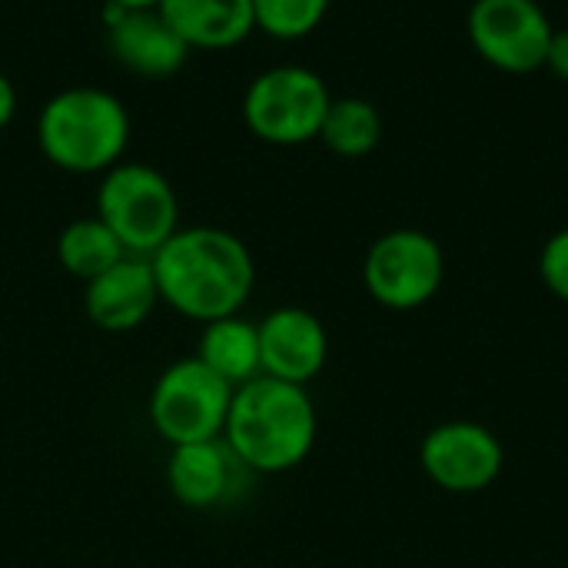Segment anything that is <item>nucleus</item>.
I'll return each instance as SVG.
<instances>
[{
  "instance_id": "18",
  "label": "nucleus",
  "mask_w": 568,
  "mask_h": 568,
  "mask_svg": "<svg viewBox=\"0 0 568 568\" xmlns=\"http://www.w3.org/2000/svg\"><path fill=\"white\" fill-rule=\"evenodd\" d=\"M329 13V0H253L256 30L273 40H303Z\"/></svg>"
},
{
  "instance_id": "16",
  "label": "nucleus",
  "mask_w": 568,
  "mask_h": 568,
  "mask_svg": "<svg viewBox=\"0 0 568 568\" xmlns=\"http://www.w3.org/2000/svg\"><path fill=\"white\" fill-rule=\"evenodd\" d=\"M123 256H130L123 250V243L116 240V233L93 213V216H80L73 223L63 226L60 240H57V260L60 266L80 280L90 283L100 273H106L110 266H116Z\"/></svg>"
},
{
  "instance_id": "12",
  "label": "nucleus",
  "mask_w": 568,
  "mask_h": 568,
  "mask_svg": "<svg viewBox=\"0 0 568 568\" xmlns=\"http://www.w3.org/2000/svg\"><path fill=\"white\" fill-rule=\"evenodd\" d=\"M260 329V376L306 386L329 359V336L320 316L303 306H280L256 323Z\"/></svg>"
},
{
  "instance_id": "5",
  "label": "nucleus",
  "mask_w": 568,
  "mask_h": 568,
  "mask_svg": "<svg viewBox=\"0 0 568 568\" xmlns=\"http://www.w3.org/2000/svg\"><path fill=\"white\" fill-rule=\"evenodd\" d=\"M326 80L300 63H280L253 77L243 93L246 130L273 146H300L320 140L323 116L329 110Z\"/></svg>"
},
{
  "instance_id": "19",
  "label": "nucleus",
  "mask_w": 568,
  "mask_h": 568,
  "mask_svg": "<svg viewBox=\"0 0 568 568\" xmlns=\"http://www.w3.org/2000/svg\"><path fill=\"white\" fill-rule=\"evenodd\" d=\"M539 276L552 296L568 303V226L546 240L539 256Z\"/></svg>"
},
{
  "instance_id": "2",
  "label": "nucleus",
  "mask_w": 568,
  "mask_h": 568,
  "mask_svg": "<svg viewBox=\"0 0 568 568\" xmlns=\"http://www.w3.org/2000/svg\"><path fill=\"white\" fill-rule=\"evenodd\" d=\"M320 416L306 386L256 376L233 389L223 443L253 476H280L306 463Z\"/></svg>"
},
{
  "instance_id": "11",
  "label": "nucleus",
  "mask_w": 568,
  "mask_h": 568,
  "mask_svg": "<svg viewBox=\"0 0 568 568\" xmlns=\"http://www.w3.org/2000/svg\"><path fill=\"white\" fill-rule=\"evenodd\" d=\"M106 50L110 57L143 80H170L183 70L190 47L170 27V20L153 10H116L103 3Z\"/></svg>"
},
{
  "instance_id": "14",
  "label": "nucleus",
  "mask_w": 568,
  "mask_h": 568,
  "mask_svg": "<svg viewBox=\"0 0 568 568\" xmlns=\"http://www.w3.org/2000/svg\"><path fill=\"white\" fill-rule=\"evenodd\" d=\"M160 13L190 50H230L253 30V0H160Z\"/></svg>"
},
{
  "instance_id": "7",
  "label": "nucleus",
  "mask_w": 568,
  "mask_h": 568,
  "mask_svg": "<svg viewBox=\"0 0 568 568\" xmlns=\"http://www.w3.org/2000/svg\"><path fill=\"white\" fill-rule=\"evenodd\" d=\"M446 276V256L443 246L413 226L403 230H389L383 233L363 263V283L366 293L396 313H409L426 306Z\"/></svg>"
},
{
  "instance_id": "10",
  "label": "nucleus",
  "mask_w": 568,
  "mask_h": 568,
  "mask_svg": "<svg viewBox=\"0 0 568 568\" xmlns=\"http://www.w3.org/2000/svg\"><path fill=\"white\" fill-rule=\"evenodd\" d=\"M253 473L240 463V456L223 443V436L190 446H173L166 459V486L173 499L186 509H223L240 503Z\"/></svg>"
},
{
  "instance_id": "15",
  "label": "nucleus",
  "mask_w": 568,
  "mask_h": 568,
  "mask_svg": "<svg viewBox=\"0 0 568 568\" xmlns=\"http://www.w3.org/2000/svg\"><path fill=\"white\" fill-rule=\"evenodd\" d=\"M196 359L233 389L260 376V329L246 316H223L203 326Z\"/></svg>"
},
{
  "instance_id": "9",
  "label": "nucleus",
  "mask_w": 568,
  "mask_h": 568,
  "mask_svg": "<svg viewBox=\"0 0 568 568\" xmlns=\"http://www.w3.org/2000/svg\"><path fill=\"white\" fill-rule=\"evenodd\" d=\"M423 473L446 493L473 496L489 489L506 463L503 443L483 423L456 419L426 433L419 446Z\"/></svg>"
},
{
  "instance_id": "6",
  "label": "nucleus",
  "mask_w": 568,
  "mask_h": 568,
  "mask_svg": "<svg viewBox=\"0 0 568 568\" xmlns=\"http://www.w3.org/2000/svg\"><path fill=\"white\" fill-rule=\"evenodd\" d=\"M233 386L196 356L170 363L150 389L146 416L153 433L173 446L206 443L223 436Z\"/></svg>"
},
{
  "instance_id": "17",
  "label": "nucleus",
  "mask_w": 568,
  "mask_h": 568,
  "mask_svg": "<svg viewBox=\"0 0 568 568\" xmlns=\"http://www.w3.org/2000/svg\"><path fill=\"white\" fill-rule=\"evenodd\" d=\"M320 140L343 160H363L383 140V116L363 97H333L320 126Z\"/></svg>"
},
{
  "instance_id": "8",
  "label": "nucleus",
  "mask_w": 568,
  "mask_h": 568,
  "mask_svg": "<svg viewBox=\"0 0 568 568\" xmlns=\"http://www.w3.org/2000/svg\"><path fill=\"white\" fill-rule=\"evenodd\" d=\"M466 30L476 53L503 73H536L546 67L556 33L536 0H473Z\"/></svg>"
},
{
  "instance_id": "3",
  "label": "nucleus",
  "mask_w": 568,
  "mask_h": 568,
  "mask_svg": "<svg viewBox=\"0 0 568 568\" xmlns=\"http://www.w3.org/2000/svg\"><path fill=\"white\" fill-rule=\"evenodd\" d=\"M130 133L133 123L123 100L103 87H67L37 113V146L63 173L103 176L123 163Z\"/></svg>"
},
{
  "instance_id": "4",
  "label": "nucleus",
  "mask_w": 568,
  "mask_h": 568,
  "mask_svg": "<svg viewBox=\"0 0 568 568\" xmlns=\"http://www.w3.org/2000/svg\"><path fill=\"white\" fill-rule=\"evenodd\" d=\"M97 216L130 256H153L180 230V200L156 166L123 160L100 176Z\"/></svg>"
},
{
  "instance_id": "21",
  "label": "nucleus",
  "mask_w": 568,
  "mask_h": 568,
  "mask_svg": "<svg viewBox=\"0 0 568 568\" xmlns=\"http://www.w3.org/2000/svg\"><path fill=\"white\" fill-rule=\"evenodd\" d=\"M13 116H17V87L0 70V130H7L13 123Z\"/></svg>"
},
{
  "instance_id": "13",
  "label": "nucleus",
  "mask_w": 568,
  "mask_h": 568,
  "mask_svg": "<svg viewBox=\"0 0 568 568\" xmlns=\"http://www.w3.org/2000/svg\"><path fill=\"white\" fill-rule=\"evenodd\" d=\"M83 286V310L90 323L106 333H130L143 326L160 303L150 256H123Z\"/></svg>"
},
{
  "instance_id": "1",
  "label": "nucleus",
  "mask_w": 568,
  "mask_h": 568,
  "mask_svg": "<svg viewBox=\"0 0 568 568\" xmlns=\"http://www.w3.org/2000/svg\"><path fill=\"white\" fill-rule=\"evenodd\" d=\"M150 263L160 303L200 326L236 316L256 286L250 246L223 226H180Z\"/></svg>"
},
{
  "instance_id": "20",
  "label": "nucleus",
  "mask_w": 568,
  "mask_h": 568,
  "mask_svg": "<svg viewBox=\"0 0 568 568\" xmlns=\"http://www.w3.org/2000/svg\"><path fill=\"white\" fill-rule=\"evenodd\" d=\"M546 67L568 83V30H556L552 40H549V57H546Z\"/></svg>"
},
{
  "instance_id": "22",
  "label": "nucleus",
  "mask_w": 568,
  "mask_h": 568,
  "mask_svg": "<svg viewBox=\"0 0 568 568\" xmlns=\"http://www.w3.org/2000/svg\"><path fill=\"white\" fill-rule=\"evenodd\" d=\"M106 7H116V10H153L160 7V0H103Z\"/></svg>"
}]
</instances>
